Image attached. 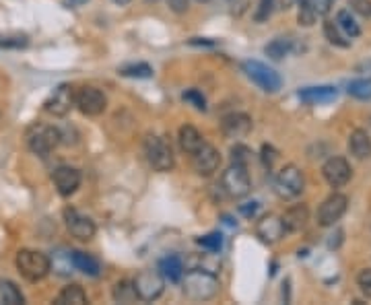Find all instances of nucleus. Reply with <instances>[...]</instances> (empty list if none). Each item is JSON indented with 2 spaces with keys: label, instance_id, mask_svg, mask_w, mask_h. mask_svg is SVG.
Here are the masks:
<instances>
[{
  "label": "nucleus",
  "instance_id": "nucleus-1",
  "mask_svg": "<svg viewBox=\"0 0 371 305\" xmlns=\"http://www.w3.org/2000/svg\"><path fill=\"white\" fill-rule=\"evenodd\" d=\"M182 289L184 295L192 302H209L219 293L221 283L215 273L206 269H192L186 273V277H182Z\"/></svg>",
  "mask_w": 371,
  "mask_h": 305
},
{
  "label": "nucleus",
  "instance_id": "nucleus-2",
  "mask_svg": "<svg viewBox=\"0 0 371 305\" xmlns=\"http://www.w3.org/2000/svg\"><path fill=\"white\" fill-rule=\"evenodd\" d=\"M14 264H17V271L21 273V277L29 283L43 281L52 271L50 258L41 252H35V250H19Z\"/></svg>",
  "mask_w": 371,
  "mask_h": 305
},
{
  "label": "nucleus",
  "instance_id": "nucleus-3",
  "mask_svg": "<svg viewBox=\"0 0 371 305\" xmlns=\"http://www.w3.org/2000/svg\"><path fill=\"white\" fill-rule=\"evenodd\" d=\"M60 130L50 126V124H41V122H35L27 128L25 132V143L29 147L31 153L39 155V157H45L47 153H52L58 143H60Z\"/></svg>",
  "mask_w": 371,
  "mask_h": 305
},
{
  "label": "nucleus",
  "instance_id": "nucleus-4",
  "mask_svg": "<svg viewBox=\"0 0 371 305\" xmlns=\"http://www.w3.org/2000/svg\"><path fill=\"white\" fill-rule=\"evenodd\" d=\"M242 70L246 72V76H248L252 83H256V85H258L262 91H266V93H277V91L283 87L281 74H279L275 68H271L268 64H264V62L246 60V62H242Z\"/></svg>",
  "mask_w": 371,
  "mask_h": 305
},
{
  "label": "nucleus",
  "instance_id": "nucleus-5",
  "mask_svg": "<svg viewBox=\"0 0 371 305\" xmlns=\"http://www.w3.org/2000/svg\"><path fill=\"white\" fill-rule=\"evenodd\" d=\"M145 157H147L149 165L155 171H161V173L171 171L173 165H176L171 145L163 136H149L145 140Z\"/></svg>",
  "mask_w": 371,
  "mask_h": 305
},
{
  "label": "nucleus",
  "instance_id": "nucleus-6",
  "mask_svg": "<svg viewBox=\"0 0 371 305\" xmlns=\"http://www.w3.org/2000/svg\"><path fill=\"white\" fill-rule=\"evenodd\" d=\"M306 178L297 165H285L275 178V192L281 198H297L304 192Z\"/></svg>",
  "mask_w": 371,
  "mask_h": 305
},
{
  "label": "nucleus",
  "instance_id": "nucleus-7",
  "mask_svg": "<svg viewBox=\"0 0 371 305\" xmlns=\"http://www.w3.org/2000/svg\"><path fill=\"white\" fill-rule=\"evenodd\" d=\"M221 188L225 190L227 196L231 198H244L250 194L252 182L248 176V169L244 165H235L231 163V167H227L221 176Z\"/></svg>",
  "mask_w": 371,
  "mask_h": 305
},
{
  "label": "nucleus",
  "instance_id": "nucleus-8",
  "mask_svg": "<svg viewBox=\"0 0 371 305\" xmlns=\"http://www.w3.org/2000/svg\"><path fill=\"white\" fill-rule=\"evenodd\" d=\"M134 289L138 293V299L142 302H155L163 295V289H165V279L163 275L153 269H145L136 275L134 279Z\"/></svg>",
  "mask_w": 371,
  "mask_h": 305
},
{
  "label": "nucleus",
  "instance_id": "nucleus-9",
  "mask_svg": "<svg viewBox=\"0 0 371 305\" xmlns=\"http://www.w3.org/2000/svg\"><path fill=\"white\" fill-rule=\"evenodd\" d=\"M74 95H76L74 87L68 83H62L50 93V97L43 103V109L56 118H64L74 107Z\"/></svg>",
  "mask_w": 371,
  "mask_h": 305
},
{
  "label": "nucleus",
  "instance_id": "nucleus-10",
  "mask_svg": "<svg viewBox=\"0 0 371 305\" xmlns=\"http://www.w3.org/2000/svg\"><path fill=\"white\" fill-rule=\"evenodd\" d=\"M347 209H349V198H347L345 194L335 192L332 196H328V198L320 204V209H318V225H320V227H332V225H337V223L345 217Z\"/></svg>",
  "mask_w": 371,
  "mask_h": 305
},
{
  "label": "nucleus",
  "instance_id": "nucleus-11",
  "mask_svg": "<svg viewBox=\"0 0 371 305\" xmlns=\"http://www.w3.org/2000/svg\"><path fill=\"white\" fill-rule=\"evenodd\" d=\"M74 105L85 116H99L107 107V97L95 87H81L74 95Z\"/></svg>",
  "mask_w": 371,
  "mask_h": 305
},
{
  "label": "nucleus",
  "instance_id": "nucleus-12",
  "mask_svg": "<svg viewBox=\"0 0 371 305\" xmlns=\"http://www.w3.org/2000/svg\"><path fill=\"white\" fill-rule=\"evenodd\" d=\"M322 176L328 182V186L332 188H343L345 184H349L353 169L349 165V161L345 157H330L324 167H322Z\"/></svg>",
  "mask_w": 371,
  "mask_h": 305
},
{
  "label": "nucleus",
  "instance_id": "nucleus-13",
  "mask_svg": "<svg viewBox=\"0 0 371 305\" xmlns=\"http://www.w3.org/2000/svg\"><path fill=\"white\" fill-rule=\"evenodd\" d=\"M64 221H66L68 231H70L76 240L89 242V240L95 238V231H97L95 223H93L87 215H81L76 209H66V211H64Z\"/></svg>",
  "mask_w": 371,
  "mask_h": 305
},
{
  "label": "nucleus",
  "instance_id": "nucleus-14",
  "mask_svg": "<svg viewBox=\"0 0 371 305\" xmlns=\"http://www.w3.org/2000/svg\"><path fill=\"white\" fill-rule=\"evenodd\" d=\"M219 165H221V155H219V151H217L215 147L206 145V143L192 155V167H194V171H196L198 176H202V178L213 176V173L219 169Z\"/></svg>",
  "mask_w": 371,
  "mask_h": 305
},
{
  "label": "nucleus",
  "instance_id": "nucleus-15",
  "mask_svg": "<svg viewBox=\"0 0 371 305\" xmlns=\"http://www.w3.org/2000/svg\"><path fill=\"white\" fill-rule=\"evenodd\" d=\"M52 182H54L60 196H70L81 186V171L76 167H70V165H60L54 169Z\"/></svg>",
  "mask_w": 371,
  "mask_h": 305
},
{
  "label": "nucleus",
  "instance_id": "nucleus-16",
  "mask_svg": "<svg viewBox=\"0 0 371 305\" xmlns=\"http://www.w3.org/2000/svg\"><path fill=\"white\" fill-rule=\"evenodd\" d=\"M285 225L283 219L277 215H264L258 223H256V235L264 242V244H277L281 238H285Z\"/></svg>",
  "mask_w": 371,
  "mask_h": 305
},
{
  "label": "nucleus",
  "instance_id": "nucleus-17",
  "mask_svg": "<svg viewBox=\"0 0 371 305\" xmlns=\"http://www.w3.org/2000/svg\"><path fill=\"white\" fill-rule=\"evenodd\" d=\"M221 130L227 138H244L250 134L252 130V118L248 114L242 112H233L229 116L223 118L221 122Z\"/></svg>",
  "mask_w": 371,
  "mask_h": 305
},
{
  "label": "nucleus",
  "instance_id": "nucleus-18",
  "mask_svg": "<svg viewBox=\"0 0 371 305\" xmlns=\"http://www.w3.org/2000/svg\"><path fill=\"white\" fill-rule=\"evenodd\" d=\"M339 95V91L330 85H322V87H306L299 91V99L308 105H324L335 101Z\"/></svg>",
  "mask_w": 371,
  "mask_h": 305
},
{
  "label": "nucleus",
  "instance_id": "nucleus-19",
  "mask_svg": "<svg viewBox=\"0 0 371 305\" xmlns=\"http://www.w3.org/2000/svg\"><path fill=\"white\" fill-rule=\"evenodd\" d=\"M283 219V225H285V231L289 233H295V231H301L308 221H310V211L306 204H293L285 211V215L281 217Z\"/></svg>",
  "mask_w": 371,
  "mask_h": 305
},
{
  "label": "nucleus",
  "instance_id": "nucleus-20",
  "mask_svg": "<svg viewBox=\"0 0 371 305\" xmlns=\"http://www.w3.org/2000/svg\"><path fill=\"white\" fill-rule=\"evenodd\" d=\"M178 140H180L182 151H184V153H188V155H194V153H196V151L204 145L202 134H200L194 126H190V124H186V126H182V128H180Z\"/></svg>",
  "mask_w": 371,
  "mask_h": 305
},
{
  "label": "nucleus",
  "instance_id": "nucleus-21",
  "mask_svg": "<svg viewBox=\"0 0 371 305\" xmlns=\"http://www.w3.org/2000/svg\"><path fill=\"white\" fill-rule=\"evenodd\" d=\"M349 151L357 159L371 157V136L365 130H353L349 136Z\"/></svg>",
  "mask_w": 371,
  "mask_h": 305
},
{
  "label": "nucleus",
  "instance_id": "nucleus-22",
  "mask_svg": "<svg viewBox=\"0 0 371 305\" xmlns=\"http://www.w3.org/2000/svg\"><path fill=\"white\" fill-rule=\"evenodd\" d=\"M72 264H74L76 271H81V273L87 275V277H99V273H101L99 260L93 258L91 254L81 252V250H74V252H72Z\"/></svg>",
  "mask_w": 371,
  "mask_h": 305
},
{
  "label": "nucleus",
  "instance_id": "nucleus-23",
  "mask_svg": "<svg viewBox=\"0 0 371 305\" xmlns=\"http://www.w3.org/2000/svg\"><path fill=\"white\" fill-rule=\"evenodd\" d=\"M159 273L169 283H180L184 277V264L178 256H167L159 262Z\"/></svg>",
  "mask_w": 371,
  "mask_h": 305
},
{
  "label": "nucleus",
  "instance_id": "nucleus-24",
  "mask_svg": "<svg viewBox=\"0 0 371 305\" xmlns=\"http://www.w3.org/2000/svg\"><path fill=\"white\" fill-rule=\"evenodd\" d=\"M112 297H114L116 304H134V302L138 299V293H136V289H134V281H128V279L118 281V283L114 285Z\"/></svg>",
  "mask_w": 371,
  "mask_h": 305
},
{
  "label": "nucleus",
  "instance_id": "nucleus-25",
  "mask_svg": "<svg viewBox=\"0 0 371 305\" xmlns=\"http://www.w3.org/2000/svg\"><path fill=\"white\" fill-rule=\"evenodd\" d=\"M58 305H85L87 304V293L81 285H68L64 287L58 297H56Z\"/></svg>",
  "mask_w": 371,
  "mask_h": 305
},
{
  "label": "nucleus",
  "instance_id": "nucleus-26",
  "mask_svg": "<svg viewBox=\"0 0 371 305\" xmlns=\"http://www.w3.org/2000/svg\"><path fill=\"white\" fill-rule=\"evenodd\" d=\"M293 52V41L287 39V37H277L273 39L266 48H264V54L271 58V60H283L285 56H289Z\"/></svg>",
  "mask_w": 371,
  "mask_h": 305
},
{
  "label": "nucleus",
  "instance_id": "nucleus-27",
  "mask_svg": "<svg viewBox=\"0 0 371 305\" xmlns=\"http://www.w3.org/2000/svg\"><path fill=\"white\" fill-rule=\"evenodd\" d=\"M337 25L345 31L347 37H359V35H361L359 23L355 21V17L351 14V10H347V8L339 10V14H337Z\"/></svg>",
  "mask_w": 371,
  "mask_h": 305
},
{
  "label": "nucleus",
  "instance_id": "nucleus-28",
  "mask_svg": "<svg viewBox=\"0 0 371 305\" xmlns=\"http://www.w3.org/2000/svg\"><path fill=\"white\" fill-rule=\"evenodd\" d=\"M324 35H326V39H328L332 45H337V48H349V45H351V41L347 39L345 31H343L335 21H326V23H324Z\"/></svg>",
  "mask_w": 371,
  "mask_h": 305
},
{
  "label": "nucleus",
  "instance_id": "nucleus-29",
  "mask_svg": "<svg viewBox=\"0 0 371 305\" xmlns=\"http://www.w3.org/2000/svg\"><path fill=\"white\" fill-rule=\"evenodd\" d=\"M23 293L19 291V287L10 281H0V304L6 305H19L23 304Z\"/></svg>",
  "mask_w": 371,
  "mask_h": 305
},
{
  "label": "nucleus",
  "instance_id": "nucleus-30",
  "mask_svg": "<svg viewBox=\"0 0 371 305\" xmlns=\"http://www.w3.org/2000/svg\"><path fill=\"white\" fill-rule=\"evenodd\" d=\"M29 37L25 33L19 31H8V33H0V48L4 50H23L27 48Z\"/></svg>",
  "mask_w": 371,
  "mask_h": 305
},
{
  "label": "nucleus",
  "instance_id": "nucleus-31",
  "mask_svg": "<svg viewBox=\"0 0 371 305\" xmlns=\"http://www.w3.org/2000/svg\"><path fill=\"white\" fill-rule=\"evenodd\" d=\"M50 264H52V269H54L58 275L66 277L68 273H72L70 269H74V264H72V252H64V250L56 252L54 258H50Z\"/></svg>",
  "mask_w": 371,
  "mask_h": 305
},
{
  "label": "nucleus",
  "instance_id": "nucleus-32",
  "mask_svg": "<svg viewBox=\"0 0 371 305\" xmlns=\"http://www.w3.org/2000/svg\"><path fill=\"white\" fill-rule=\"evenodd\" d=\"M122 76L128 78H151L153 76V66H149L147 62H136V64H126L120 68Z\"/></svg>",
  "mask_w": 371,
  "mask_h": 305
},
{
  "label": "nucleus",
  "instance_id": "nucleus-33",
  "mask_svg": "<svg viewBox=\"0 0 371 305\" xmlns=\"http://www.w3.org/2000/svg\"><path fill=\"white\" fill-rule=\"evenodd\" d=\"M347 91L355 99H371V78H355V81H351Z\"/></svg>",
  "mask_w": 371,
  "mask_h": 305
},
{
  "label": "nucleus",
  "instance_id": "nucleus-34",
  "mask_svg": "<svg viewBox=\"0 0 371 305\" xmlns=\"http://www.w3.org/2000/svg\"><path fill=\"white\" fill-rule=\"evenodd\" d=\"M316 10H314V6H312V2L310 0H301L299 2V12H297V21H299V25H304V27H312L314 23H316Z\"/></svg>",
  "mask_w": 371,
  "mask_h": 305
},
{
  "label": "nucleus",
  "instance_id": "nucleus-35",
  "mask_svg": "<svg viewBox=\"0 0 371 305\" xmlns=\"http://www.w3.org/2000/svg\"><path fill=\"white\" fill-rule=\"evenodd\" d=\"M198 242V246H202L204 250H209V252H221V248H223V235L221 233H209V235H202V238H198L196 240Z\"/></svg>",
  "mask_w": 371,
  "mask_h": 305
},
{
  "label": "nucleus",
  "instance_id": "nucleus-36",
  "mask_svg": "<svg viewBox=\"0 0 371 305\" xmlns=\"http://www.w3.org/2000/svg\"><path fill=\"white\" fill-rule=\"evenodd\" d=\"M250 159H252V151H250L246 145H235V147L231 149V163L248 167Z\"/></svg>",
  "mask_w": 371,
  "mask_h": 305
},
{
  "label": "nucleus",
  "instance_id": "nucleus-37",
  "mask_svg": "<svg viewBox=\"0 0 371 305\" xmlns=\"http://www.w3.org/2000/svg\"><path fill=\"white\" fill-rule=\"evenodd\" d=\"M184 101L192 103V105H194L196 109H200V112H204V109H206V97H204L200 91H196V89L186 91V93H184Z\"/></svg>",
  "mask_w": 371,
  "mask_h": 305
},
{
  "label": "nucleus",
  "instance_id": "nucleus-38",
  "mask_svg": "<svg viewBox=\"0 0 371 305\" xmlns=\"http://www.w3.org/2000/svg\"><path fill=\"white\" fill-rule=\"evenodd\" d=\"M273 6H275V0H260V2H258V8H256V12H254V19H256L258 23L268 21V17L273 14Z\"/></svg>",
  "mask_w": 371,
  "mask_h": 305
},
{
  "label": "nucleus",
  "instance_id": "nucleus-39",
  "mask_svg": "<svg viewBox=\"0 0 371 305\" xmlns=\"http://www.w3.org/2000/svg\"><path fill=\"white\" fill-rule=\"evenodd\" d=\"M357 285H359V289L363 291V295L371 297V269H365V271H361V273H359V277H357Z\"/></svg>",
  "mask_w": 371,
  "mask_h": 305
},
{
  "label": "nucleus",
  "instance_id": "nucleus-40",
  "mask_svg": "<svg viewBox=\"0 0 371 305\" xmlns=\"http://www.w3.org/2000/svg\"><path fill=\"white\" fill-rule=\"evenodd\" d=\"M351 6L357 14L371 17V0H351Z\"/></svg>",
  "mask_w": 371,
  "mask_h": 305
},
{
  "label": "nucleus",
  "instance_id": "nucleus-41",
  "mask_svg": "<svg viewBox=\"0 0 371 305\" xmlns=\"http://www.w3.org/2000/svg\"><path fill=\"white\" fill-rule=\"evenodd\" d=\"M310 2H312V6H314L316 14H328V12H330V8H332V2H335V0H310Z\"/></svg>",
  "mask_w": 371,
  "mask_h": 305
},
{
  "label": "nucleus",
  "instance_id": "nucleus-42",
  "mask_svg": "<svg viewBox=\"0 0 371 305\" xmlns=\"http://www.w3.org/2000/svg\"><path fill=\"white\" fill-rule=\"evenodd\" d=\"M258 209H260V204H258V202H246V204H242V207H240V213H242L244 217L252 219V217H256Z\"/></svg>",
  "mask_w": 371,
  "mask_h": 305
},
{
  "label": "nucleus",
  "instance_id": "nucleus-43",
  "mask_svg": "<svg viewBox=\"0 0 371 305\" xmlns=\"http://www.w3.org/2000/svg\"><path fill=\"white\" fill-rule=\"evenodd\" d=\"M275 157H277V151H275L273 147L264 145V147H262V161H264V165H266V167H273Z\"/></svg>",
  "mask_w": 371,
  "mask_h": 305
},
{
  "label": "nucleus",
  "instance_id": "nucleus-44",
  "mask_svg": "<svg viewBox=\"0 0 371 305\" xmlns=\"http://www.w3.org/2000/svg\"><path fill=\"white\" fill-rule=\"evenodd\" d=\"M188 4H190V0H169V8L173 12H186Z\"/></svg>",
  "mask_w": 371,
  "mask_h": 305
},
{
  "label": "nucleus",
  "instance_id": "nucleus-45",
  "mask_svg": "<svg viewBox=\"0 0 371 305\" xmlns=\"http://www.w3.org/2000/svg\"><path fill=\"white\" fill-rule=\"evenodd\" d=\"M357 72H359V74H365V78H371V60L359 64V66H357Z\"/></svg>",
  "mask_w": 371,
  "mask_h": 305
},
{
  "label": "nucleus",
  "instance_id": "nucleus-46",
  "mask_svg": "<svg viewBox=\"0 0 371 305\" xmlns=\"http://www.w3.org/2000/svg\"><path fill=\"white\" fill-rule=\"evenodd\" d=\"M89 0H68V4H72V6H83V4H87Z\"/></svg>",
  "mask_w": 371,
  "mask_h": 305
},
{
  "label": "nucleus",
  "instance_id": "nucleus-47",
  "mask_svg": "<svg viewBox=\"0 0 371 305\" xmlns=\"http://www.w3.org/2000/svg\"><path fill=\"white\" fill-rule=\"evenodd\" d=\"M114 2H116V4H128L130 0H114Z\"/></svg>",
  "mask_w": 371,
  "mask_h": 305
},
{
  "label": "nucleus",
  "instance_id": "nucleus-48",
  "mask_svg": "<svg viewBox=\"0 0 371 305\" xmlns=\"http://www.w3.org/2000/svg\"><path fill=\"white\" fill-rule=\"evenodd\" d=\"M198 2H211V0H198Z\"/></svg>",
  "mask_w": 371,
  "mask_h": 305
},
{
  "label": "nucleus",
  "instance_id": "nucleus-49",
  "mask_svg": "<svg viewBox=\"0 0 371 305\" xmlns=\"http://www.w3.org/2000/svg\"><path fill=\"white\" fill-rule=\"evenodd\" d=\"M149 2H151V0H149ZM153 2H155V0H153Z\"/></svg>",
  "mask_w": 371,
  "mask_h": 305
}]
</instances>
